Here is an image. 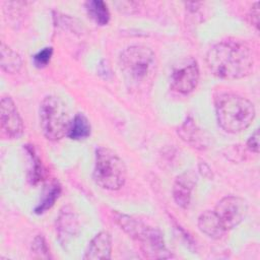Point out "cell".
Here are the masks:
<instances>
[{
    "instance_id": "16",
    "label": "cell",
    "mask_w": 260,
    "mask_h": 260,
    "mask_svg": "<svg viewBox=\"0 0 260 260\" xmlns=\"http://www.w3.org/2000/svg\"><path fill=\"white\" fill-rule=\"evenodd\" d=\"M91 132V126L88 119L81 113L74 116L70 123L67 136L73 140H83L89 137Z\"/></svg>"
},
{
    "instance_id": "12",
    "label": "cell",
    "mask_w": 260,
    "mask_h": 260,
    "mask_svg": "<svg viewBox=\"0 0 260 260\" xmlns=\"http://www.w3.org/2000/svg\"><path fill=\"white\" fill-rule=\"evenodd\" d=\"M112 253V238L108 232H101L89 242L83 259L86 260H108Z\"/></svg>"
},
{
    "instance_id": "10",
    "label": "cell",
    "mask_w": 260,
    "mask_h": 260,
    "mask_svg": "<svg viewBox=\"0 0 260 260\" xmlns=\"http://www.w3.org/2000/svg\"><path fill=\"white\" fill-rule=\"evenodd\" d=\"M78 229L79 224L76 214L73 210L68 209V207H64L56 220V231L61 245H67L77 235Z\"/></svg>"
},
{
    "instance_id": "24",
    "label": "cell",
    "mask_w": 260,
    "mask_h": 260,
    "mask_svg": "<svg viewBox=\"0 0 260 260\" xmlns=\"http://www.w3.org/2000/svg\"><path fill=\"white\" fill-rule=\"evenodd\" d=\"M199 171H200V173L202 174L203 177H205V178H212L211 170L209 169V167L205 162H201L199 165Z\"/></svg>"
},
{
    "instance_id": "19",
    "label": "cell",
    "mask_w": 260,
    "mask_h": 260,
    "mask_svg": "<svg viewBox=\"0 0 260 260\" xmlns=\"http://www.w3.org/2000/svg\"><path fill=\"white\" fill-rule=\"evenodd\" d=\"M25 149H26V151H27V153H28V155L30 157V160H31V168L29 170L28 179H29L31 184L36 185V184H38L43 179V177H44V169H43V166H42L40 157L35 152L34 147H31L29 145H26Z\"/></svg>"
},
{
    "instance_id": "17",
    "label": "cell",
    "mask_w": 260,
    "mask_h": 260,
    "mask_svg": "<svg viewBox=\"0 0 260 260\" xmlns=\"http://www.w3.org/2000/svg\"><path fill=\"white\" fill-rule=\"evenodd\" d=\"M89 17L99 25H106L110 21V11L107 4L102 0H90L85 3Z\"/></svg>"
},
{
    "instance_id": "2",
    "label": "cell",
    "mask_w": 260,
    "mask_h": 260,
    "mask_svg": "<svg viewBox=\"0 0 260 260\" xmlns=\"http://www.w3.org/2000/svg\"><path fill=\"white\" fill-rule=\"evenodd\" d=\"M119 66L129 88L146 89L156 72L155 54L146 46L133 45L120 54Z\"/></svg>"
},
{
    "instance_id": "23",
    "label": "cell",
    "mask_w": 260,
    "mask_h": 260,
    "mask_svg": "<svg viewBox=\"0 0 260 260\" xmlns=\"http://www.w3.org/2000/svg\"><path fill=\"white\" fill-rule=\"evenodd\" d=\"M250 21L258 29L259 28V2H256L250 10Z\"/></svg>"
},
{
    "instance_id": "3",
    "label": "cell",
    "mask_w": 260,
    "mask_h": 260,
    "mask_svg": "<svg viewBox=\"0 0 260 260\" xmlns=\"http://www.w3.org/2000/svg\"><path fill=\"white\" fill-rule=\"evenodd\" d=\"M217 123L222 130L236 134L246 130L253 122L256 111L248 99L235 93H221L214 100Z\"/></svg>"
},
{
    "instance_id": "7",
    "label": "cell",
    "mask_w": 260,
    "mask_h": 260,
    "mask_svg": "<svg viewBox=\"0 0 260 260\" xmlns=\"http://www.w3.org/2000/svg\"><path fill=\"white\" fill-rule=\"evenodd\" d=\"M199 81V68L197 62L192 59L181 60L174 66L170 76V86L173 90L187 94L193 91Z\"/></svg>"
},
{
    "instance_id": "14",
    "label": "cell",
    "mask_w": 260,
    "mask_h": 260,
    "mask_svg": "<svg viewBox=\"0 0 260 260\" xmlns=\"http://www.w3.org/2000/svg\"><path fill=\"white\" fill-rule=\"evenodd\" d=\"M199 230L211 239H220L226 232L214 211L207 210L198 217Z\"/></svg>"
},
{
    "instance_id": "18",
    "label": "cell",
    "mask_w": 260,
    "mask_h": 260,
    "mask_svg": "<svg viewBox=\"0 0 260 260\" xmlns=\"http://www.w3.org/2000/svg\"><path fill=\"white\" fill-rule=\"evenodd\" d=\"M61 194V186L57 182H52L49 184V186L46 187V189L43 192V196L41 198V201L35 208V212L37 214H42L46 212L48 209H50L56 200L59 198Z\"/></svg>"
},
{
    "instance_id": "6",
    "label": "cell",
    "mask_w": 260,
    "mask_h": 260,
    "mask_svg": "<svg viewBox=\"0 0 260 260\" xmlns=\"http://www.w3.org/2000/svg\"><path fill=\"white\" fill-rule=\"evenodd\" d=\"M40 125L45 137L58 141L68 134L70 117L66 104L56 95L46 96L39 110Z\"/></svg>"
},
{
    "instance_id": "5",
    "label": "cell",
    "mask_w": 260,
    "mask_h": 260,
    "mask_svg": "<svg viewBox=\"0 0 260 260\" xmlns=\"http://www.w3.org/2000/svg\"><path fill=\"white\" fill-rule=\"evenodd\" d=\"M127 170L124 161L112 149L100 146L95 149L93 180L106 190H118L125 184Z\"/></svg>"
},
{
    "instance_id": "20",
    "label": "cell",
    "mask_w": 260,
    "mask_h": 260,
    "mask_svg": "<svg viewBox=\"0 0 260 260\" xmlns=\"http://www.w3.org/2000/svg\"><path fill=\"white\" fill-rule=\"evenodd\" d=\"M31 252H34V254H36L39 258L48 259L50 257L49 249L43 236L39 235L34 239L31 243Z\"/></svg>"
},
{
    "instance_id": "4",
    "label": "cell",
    "mask_w": 260,
    "mask_h": 260,
    "mask_svg": "<svg viewBox=\"0 0 260 260\" xmlns=\"http://www.w3.org/2000/svg\"><path fill=\"white\" fill-rule=\"evenodd\" d=\"M114 220L132 239L140 243L142 253L149 259H168L172 257L164 240V234L157 228L149 226L142 221L124 213L115 211Z\"/></svg>"
},
{
    "instance_id": "8",
    "label": "cell",
    "mask_w": 260,
    "mask_h": 260,
    "mask_svg": "<svg viewBox=\"0 0 260 260\" xmlns=\"http://www.w3.org/2000/svg\"><path fill=\"white\" fill-rule=\"evenodd\" d=\"M225 231L238 226L248 212L247 201L239 196H225L216 204L214 210Z\"/></svg>"
},
{
    "instance_id": "13",
    "label": "cell",
    "mask_w": 260,
    "mask_h": 260,
    "mask_svg": "<svg viewBox=\"0 0 260 260\" xmlns=\"http://www.w3.org/2000/svg\"><path fill=\"white\" fill-rule=\"evenodd\" d=\"M178 133L184 141L197 149H205L208 145V137H206L204 132L197 127L192 118L186 119L179 128Z\"/></svg>"
},
{
    "instance_id": "22",
    "label": "cell",
    "mask_w": 260,
    "mask_h": 260,
    "mask_svg": "<svg viewBox=\"0 0 260 260\" xmlns=\"http://www.w3.org/2000/svg\"><path fill=\"white\" fill-rule=\"evenodd\" d=\"M247 147L255 153L259 152V130L256 129L255 132L250 136L247 141Z\"/></svg>"
},
{
    "instance_id": "1",
    "label": "cell",
    "mask_w": 260,
    "mask_h": 260,
    "mask_svg": "<svg viewBox=\"0 0 260 260\" xmlns=\"http://www.w3.org/2000/svg\"><path fill=\"white\" fill-rule=\"evenodd\" d=\"M206 64L213 75L235 80L248 76L254 67L251 50L245 44L225 40L212 46L206 54Z\"/></svg>"
},
{
    "instance_id": "9",
    "label": "cell",
    "mask_w": 260,
    "mask_h": 260,
    "mask_svg": "<svg viewBox=\"0 0 260 260\" xmlns=\"http://www.w3.org/2000/svg\"><path fill=\"white\" fill-rule=\"evenodd\" d=\"M0 124L2 132L9 139H18L23 134V121L13 100L8 95L1 98Z\"/></svg>"
},
{
    "instance_id": "21",
    "label": "cell",
    "mask_w": 260,
    "mask_h": 260,
    "mask_svg": "<svg viewBox=\"0 0 260 260\" xmlns=\"http://www.w3.org/2000/svg\"><path fill=\"white\" fill-rule=\"evenodd\" d=\"M52 55H53V48L52 47H46L43 50L39 51L32 58L35 66L38 67V68L45 67L50 62Z\"/></svg>"
},
{
    "instance_id": "15",
    "label": "cell",
    "mask_w": 260,
    "mask_h": 260,
    "mask_svg": "<svg viewBox=\"0 0 260 260\" xmlns=\"http://www.w3.org/2000/svg\"><path fill=\"white\" fill-rule=\"evenodd\" d=\"M0 65L3 71L14 74L17 73L22 66V60L20 55L12 50L10 47L1 43L0 47Z\"/></svg>"
},
{
    "instance_id": "11",
    "label": "cell",
    "mask_w": 260,
    "mask_h": 260,
    "mask_svg": "<svg viewBox=\"0 0 260 260\" xmlns=\"http://www.w3.org/2000/svg\"><path fill=\"white\" fill-rule=\"evenodd\" d=\"M196 175L193 172H186L178 176L173 186V197L177 205L187 208L190 204L192 190L196 185Z\"/></svg>"
}]
</instances>
